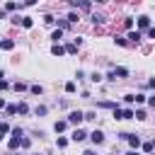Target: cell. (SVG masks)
<instances>
[{"mask_svg":"<svg viewBox=\"0 0 155 155\" xmlns=\"http://www.w3.org/2000/svg\"><path fill=\"white\" fill-rule=\"evenodd\" d=\"M82 119H85L82 111H70V114H68V121H70V124H80Z\"/></svg>","mask_w":155,"mask_h":155,"instance_id":"cell-1","label":"cell"},{"mask_svg":"<svg viewBox=\"0 0 155 155\" xmlns=\"http://www.w3.org/2000/svg\"><path fill=\"white\" fill-rule=\"evenodd\" d=\"M85 136H87V133H85V131H82V128H75V131H73V136H70V138H73V140H75V143H78V140H85Z\"/></svg>","mask_w":155,"mask_h":155,"instance_id":"cell-2","label":"cell"},{"mask_svg":"<svg viewBox=\"0 0 155 155\" xmlns=\"http://www.w3.org/2000/svg\"><path fill=\"white\" fill-rule=\"evenodd\" d=\"M0 48H5V51H12V48H15V41H12V39H2V41H0Z\"/></svg>","mask_w":155,"mask_h":155,"instance_id":"cell-3","label":"cell"},{"mask_svg":"<svg viewBox=\"0 0 155 155\" xmlns=\"http://www.w3.org/2000/svg\"><path fill=\"white\" fill-rule=\"evenodd\" d=\"M90 138H92V143H102V140H104V133H102V131H92Z\"/></svg>","mask_w":155,"mask_h":155,"instance_id":"cell-4","label":"cell"},{"mask_svg":"<svg viewBox=\"0 0 155 155\" xmlns=\"http://www.w3.org/2000/svg\"><path fill=\"white\" fill-rule=\"evenodd\" d=\"M126 140L131 143V148H133V150H136V148L140 145V138H138V136H131V133H128V136H126Z\"/></svg>","mask_w":155,"mask_h":155,"instance_id":"cell-5","label":"cell"},{"mask_svg":"<svg viewBox=\"0 0 155 155\" xmlns=\"http://www.w3.org/2000/svg\"><path fill=\"white\" fill-rule=\"evenodd\" d=\"M128 39H131V44H140L143 34H140V31H131V34H128Z\"/></svg>","mask_w":155,"mask_h":155,"instance_id":"cell-6","label":"cell"},{"mask_svg":"<svg viewBox=\"0 0 155 155\" xmlns=\"http://www.w3.org/2000/svg\"><path fill=\"white\" fill-rule=\"evenodd\" d=\"M51 53H53V56H63V53H65V46H61V44H53Z\"/></svg>","mask_w":155,"mask_h":155,"instance_id":"cell-7","label":"cell"},{"mask_svg":"<svg viewBox=\"0 0 155 155\" xmlns=\"http://www.w3.org/2000/svg\"><path fill=\"white\" fill-rule=\"evenodd\" d=\"M148 24H150V17H145V15L138 17V27H140V29H148Z\"/></svg>","mask_w":155,"mask_h":155,"instance_id":"cell-8","label":"cell"},{"mask_svg":"<svg viewBox=\"0 0 155 155\" xmlns=\"http://www.w3.org/2000/svg\"><path fill=\"white\" fill-rule=\"evenodd\" d=\"M78 5H80V10H85V12H90V10H92V2H90V0H80Z\"/></svg>","mask_w":155,"mask_h":155,"instance_id":"cell-9","label":"cell"},{"mask_svg":"<svg viewBox=\"0 0 155 155\" xmlns=\"http://www.w3.org/2000/svg\"><path fill=\"white\" fill-rule=\"evenodd\" d=\"M65 126H68V121H56V133H61V131H65Z\"/></svg>","mask_w":155,"mask_h":155,"instance_id":"cell-10","label":"cell"},{"mask_svg":"<svg viewBox=\"0 0 155 155\" xmlns=\"http://www.w3.org/2000/svg\"><path fill=\"white\" fill-rule=\"evenodd\" d=\"M114 75H119V78H126V75H128V70H126V68H114Z\"/></svg>","mask_w":155,"mask_h":155,"instance_id":"cell-11","label":"cell"},{"mask_svg":"<svg viewBox=\"0 0 155 155\" xmlns=\"http://www.w3.org/2000/svg\"><path fill=\"white\" fill-rule=\"evenodd\" d=\"M31 24H34V22H31V17H22V27H24V29H29Z\"/></svg>","mask_w":155,"mask_h":155,"instance_id":"cell-12","label":"cell"},{"mask_svg":"<svg viewBox=\"0 0 155 155\" xmlns=\"http://www.w3.org/2000/svg\"><path fill=\"white\" fill-rule=\"evenodd\" d=\"M51 39H53V41H56V44H58V41H61V39H63V31H61V29H56V31H53V36H51Z\"/></svg>","mask_w":155,"mask_h":155,"instance_id":"cell-13","label":"cell"},{"mask_svg":"<svg viewBox=\"0 0 155 155\" xmlns=\"http://www.w3.org/2000/svg\"><path fill=\"white\" fill-rule=\"evenodd\" d=\"M78 46H80V44H68V46H65V53H75Z\"/></svg>","mask_w":155,"mask_h":155,"instance_id":"cell-14","label":"cell"},{"mask_svg":"<svg viewBox=\"0 0 155 155\" xmlns=\"http://www.w3.org/2000/svg\"><path fill=\"white\" fill-rule=\"evenodd\" d=\"M17 111H19V114H27V111H29V107H27L24 102H19V104H17Z\"/></svg>","mask_w":155,"mask_h":155,"instance_id":"cell-15","label":"cell"},{"mask_svg":"<svg viewBox=\"0 0 155 155\" xmlns=\"http://www.w3.org/2000/svg\"><path fill=\"white\" fill-rule=\"evenodd\" d=\"M92 19H94V24H102V22H104V15H97V12H94Z\"/></svg>","mask_w":155,"mask_h":155,"instance_id":"cell-16","label":"cell"},{"mask_svg":"<svg viewBox=\"0 0 155 155\" xmlns=\"http://www.w3.org/2000/svg\"><path fill=\"white\" fill-rule=\"evenodd\" d=\"M75 90H78V87H75V82H65V92H70V94H73Z\"/></svg>","mask_w":155,"mask_h":155,"instance_id":"cell-17","label":"cell"},{"mask_svg":"<svg viewBox=\"0 0 155 155\" xmlns=\"http://www.w3.org/2000/svg\"><path fill=\"white\" fill-rule=\"evenodd\" d=\"M12 87H15V90H17V92H22V90H24V87H27V85H24V82H15V85H12Z\"/></svg>","mask_w":155,"mask_h":155,"instance_id":"cell-18","label":"cell"},{"mask_svg":"<svg viewBox=\"0 0 155 155\" xmlns=\"http://www.w3.org/2000/svg\"><path fill=\"white\" fill-rule=\"evenodd\" d=\"M133 116H136V119H145V111H143V109H138V111H133Z\"/></svg>","mask_w":155,"mask_h":155,"instance_id":"cell-19","label":"cell"},{"mask_svg":"<svg viewBox=\"0 0 155 155\" xmlns=\"http://www.w3.org/2000/svg\"><path fill=\"white\" fill-rule=\"evenodd\" d=\"M68 22H78V12H70L68 15Z\"/></svg>","mask_w":155,"mask_h":155,"instance_id":"cell-20","label":"cell"},{"mask_svg":"<svg viewBox=\"0 0 155 155\" xmlns=\"http://www.w3.org/2000/svg\"><path fill=\"white\" fill-rule=\"evenodd\" d=\"M31 92L34 94H41V85H31Z\"/></svg>","mask_w":155,"mask_h":155,"instance_id":"cell-21","label":"cell"},{"mask_svg":"<svg viewBox=\"0 0 155 155\" xmlns=\"http://www.w3.org/2000/svg\"><path fill=\"white\" fill-rule=\"evenodd\" d=\"M46 114V107H36V116H44Z\"/></svg>","mask_w":155,"mask_h":155,"instance_id":"cell-22","label":"cell"},{"mask_svg":"<svg viewBox=\"0 0 155 155\" xmlns=\"http://www.w3.org/2000/svg\"><path fill=\"white\" fill-rule=\"evenodd\" d=\"M19 145V138H10V148H17Z\"/></svg>","mask_w":155,"mask_h":155,"instance_id":"cell-23","label":"cell"},{"mask_svg":"<svg viewBox=\"0 0 155 155\" xmlns=\"http://www.w3.org/2000/svg\"><path fill=\"white\" fill-rule=\"evenodd\" d=\"M19 145L22 148H29V138H19Z\"/></svg>","mask_w":155,"mask_h":155,"instance_id":"cell-24","label":"cell"},{"mask_svg":"<svg viewBox=\"0 0 155 155\" xmlns=\"http://www.w3.org/2000/svg\"><path fill=\"white\" fill-rule=\"evenodd\" d=\"M7 87H10V85H7V82H5L2 78H0V90H7Z\"/></svg>","mask_w":155,"mask_h":155,"instance_id":"cell-25","label":"cell"},{"mask_svg":"<svg viewBox=\"0 0 155 155\" xmlns=\"http://www.w3.org/2000/svg\"><path fill=\"white\" fill-rule=\"evenodd\" d=\"M148 36H150V39H155V27H153V29H148Z\"/></svg>","mask_w":155,"mask_h":155,"instance_id":"cell-26","label":"cell"},{"mask_svg":"<svg viewBox=\"0 0 155 155\" xmlns=\"http://www.w3.org/2000/svg\"><path fill=\"white\" fill-rule=\"evenodd\" d=\"M126 155H138V153H136V150H128V153H126Z\"/></svg>","mask_w":155,"mask_h":155,"instance_id":"cell-27","label":"cell"},{"mask_svg":"<svg viewBox=\"0 0 155 155\" xmlns=\"http://www.w3.org/2000/svg\"><path fill=\"white\" fill-rule=\"evenodd\" d=\"M82 155H94V153H92V150H85V153H82Z\"/></svg>","mask_w":155,"mask_h":155,"instance_id":"cell-28","label":"cell"},{"mask_svg":"<svg viewBox=\"0 0 155 155\" xmlns=\"http://www.w3.org/2000/svg\"><path fill=\"white\" fill-rule=\"evenodd\" d=\"M34 2H36V0H27V5H34Z\"/></svg>","mask_w":155,"mask_h":155,"instance_id":"cell-29","label":"cell"},{"mask_svg":"<svg viewBox=\"0 0 155 155\" xmlns=\"http://www.w3.org/2000/svg\"><path fill=\"white\" fill-rule=\"evenodd\" d=\"M68 2H73V5H78V2H80V0H68Z\"/></svg>","mask_w":155,"mask_h":155,"instance_id":"cell-30","label":"cell"},{"mask_svg":"<svg viewBox=\"0 0 155 155\" xmlns=\"http://www.w3.org/2000/svg\"><path fill=\"white\" fill-rule=\"evenodd\" d=\"M2 107H5V102H2V99H0V109H2Z\"/></svg>","mask_w":155,"mask_h":155,"instance_id":"cell-31","label":"cell"},{"mask_svg":"<svg viewBox=\"0 0 155 155\" xmlns=\"http://www.w3.org/2000/svg\"><path fill=\"white\" fill-rule=\"evenodd\" d=\"M97 2H107V0H97Z\"/></svg>","mask_w":155,"mask_h":155,"instance_id":"cell-32","label":"cell"}]
</instances>
